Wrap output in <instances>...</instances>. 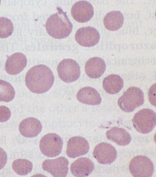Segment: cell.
<instances>
[{
    "mask_svg": "<svg viewBox=\"0 0 156 177\" xmlns=\"http://www.w3.org/2000/svg\"><path fill=\"white\" fill-rule=\"evenodd\" d=\"M54 77L48 66L39 64L30 68L25 76L26 86L31 92L37 94L45 93L53 86Z\"/></svg>",
    "mask_w": 156,
    "mask_h": 177,
    "instance_id": "cell-1",
    "label": "cell"
},
{
    "mask_svg": "<svg viewBox=\"0 0 156 177\" xmlns=\"http://www.w3.org/2000/svg\"><path fill=\"white\" fill-rule=\"evenodd\" d=\"M57 11L47 19L46 28L48 34L56 39H62L68 37L71 33L73 25L66 13L58 8Z\"/></svg>",
    "mask_w": 156,
    "mask_h": 177,
    "instance_id": "cell-2",
    "label": "cell"
},
{
    "mask_svg": "<svg viewBox=\"0 0 156 177\" xmlns=\"http://www.w3.org/2000/svg\"><path fill=\"white\" fill-rule=\"evenodd\" d=\"M144 102L143 91L135 86L129 87L118 100V104L123 111L129 113L142 106Z\"/></svg>",
    "mask_w": 156,
    "mask_h": 177,
    "instance_id": "cell-3",
    "label": "cell"
},
{
    "mask_svg": "<svg viewBox=\"0 0 156 177\" xmlns=\"http://www.w3.org/2000/svg\"><path fill=\"white\" fill-rule=\"evenodd\" d=\"M134 128L143 134L151 132L156 126V113L153 110L144 108L137 112L132 119Z\"/></svg>",
    "mask_w": 156,
    "mask_h": 177,
    "instance_id": "cell-4",
    "label": "cell"
},
{
    "mask_svg": "<svg viewBox=\"0 0 156 177\" xmlns=\"http://www.w3.org/2000/svg\"><path fill=\"white\" fill-rule=\"evenodd\" d=\"M63 146L62 139L58 134L49 133L43 136L39 142L42 153L49 157L58 156L61 152Z\"/></svg>",
    "mask_w": 156,
    "mask_h": 177,
    "instance_id": "cell-5",
    "label": "cell"
},
{
    "mask_svg": "<svg viewBox=\"0 0 156 177\" xmlns=\"http://www.w3.org/2000/svg\"><path fill=\"white\" fill-rule=\"evenodd\" d=\"M129 169L134 177H150L154 171L153 163L148 157L139 155L134 157L129 164Z\"/></svg>",
    "mask_w": 156,
    "mask_h": 177,
    "instance_id": "cell-6",
    "label": "cell"
},
{
    "mask_svg": "<svg viewBox=\"0 0 156 177\" xmlns=\"http://www.w3.org/2000/svg\"><path fill=\"white\" fill-rule=\"evenodd\" d=\"M57 70L60 78L67 83L77 80L81 74L79 65L75 60L70 58L61 61L58 65Z\"/></svg>",
    "mask_w": 156,
    "mask_h": 177,
    "instance_id": "cell-7",
    "label": "cell"
},
{
    "mask_svg": "<svg viewBox=\"0 0 156 177\" xmlns=\"http://www.w3.org/2000/svg\"><path fill=\"white\" fill-rule=\"evenodd\" d=\"M93 155L100 163L110 164L116 159L117 153L115 148L110 144L102 142L94 147Z\"/></svg>",
    "mask_w": 156,
    "mask_h": 177,
    "instance_id": "cell-8",
    "label": "cell"
},
{
    "mask_svg": "<svg viewBox=\"0 0 156 177\" xmlns=\"http://www.w3.org/2000/svg\"><path fill=\"white\" fill-rule=\"evenodd\" d=\"M69 163L67 159L61 156L54 159H47L42 164L43 169L53 177H66L67 175Z\"/></svg>",
    "mask_w": 156,
    "mask_h": 177,
    "instance_id": "cell-9",
    "label": "cell"
},
{
    "mask_svg": "<svg viewBox=\"0 0 156 177\" xmlns=\"http://www.w3.org/2000/svg\"><path fill=\"white\" fill-rule=\"evenodd\" d=\"M75 39L80 45L86 47L95 46L99 42L100 35L94 27L87 26L78 29L75 34Z\"/></svg>",
    "mask_w": 156,
    "mask_h": 177,
    "instance_id": "cell-10",
    "label": "cell"
},
{
    "mask_svg": "<svg viewBox=\"0 0 156 177\" xmlns=\"http://www.w3.org/2000/svg\"><path fill=\"white\" fill-rule=\"evenodd\" d=\"M71 15L77 22L84 23L89 21L94 14L92 5L85 0L77 2L72 6L71 10Z\"/></svg>",
    "mask_w": 156,
    "mask_h": 177,
    "instance_id": "cell-11",
    "label": "cell"
},
{
    "mask_svg": "<svg viewBox=\"0 0 156 177\" xmlns=\"http://www.w3.org/2000/svg\"><path fill=\"white\" fill-rule=\"evenodd\" d=\"M89 149L88 142L85 138L80 136H74L67 141L66 154L69 157L75 158L86 154Z\"/></svg>",
    "mask_w": 156,
    "mask_h": 177,
    "instance_id": "cell-12",
    "label": "cell"
},
{
    "mask_svg": "<svg viewBox=\"0 0 156 177\" xmlns=\"http://www.w3.org/2000/svg\"><path fill=\"white\" fill-rule=\"evenodd\" d=\"M27 63V58L24 54L16 53L8 57L5 64V70L9 74L16 75L23 70Z\"/></svg>",
    "mask_w": 156,
    "mask_h": 177,
    "instance_id": "cell-13",
    "label": "cell"
},
{
    "mask_svg": "<svg viewBox=\"0 0 156 177\" xmlns=\"http://www.w3.org/2000/svg\"><path fill=\"white\" fill-rule=\"evenodd\" d=\"M42 124L36 118L28 117L22 120L19 126L20 133L27 138H33L37 136L41 131Z\"/></svg>",
    "mask_w": 156,
    "mask_h": 177,
    "instance_id": "cell-14",
    "label": "cell"
},
{
    "mask_svg": "<svg viewBox=\"0 0 156 177\" xmlns=\"http://www.w3.org/2000/svg\"><path fill=\"white\" fill-rule=\"evenodd\" d=\"M94 168L93 162L89 158L85 157L78 158L70 166L72 174L76 177L88 176L92 173Z\"/></svg>",
    "mask_w": 156,
    "mask_h": 177,
    "instance_id": "cell-15",
    "label": "cell"
},
{
    "mask_svg": "<svg viewBox=\"0 0 156 177\" xmlns=\"http://www.w3.org/2000/svg\"><path fill=\"white\" fill-rule=\"evenodd\" d=\"M106 68L105 61L101 58L94 57L89 59L85 66V72L92 78H97L104 73Z\"/></svg>",
    "mask_w": 156,
    "mask_h": 177,
    "instance_id": "cell-16",
    "label": "cell"
},
{
    "mask_svg": "<svg viewBox=\"0 0 156 177\" xmlns=\"http://www.w3.org/2000/svg\"><path fill=\"white\" fill-rule=\"evenodd\" d=\"M76 98L80 102L90 105H98L102 101L99 93L95 89L90 86L80 89L77 93Z\"/></svg>",
    "mask_w": 156,
    "mask_h": 177,
    "instance_id": "cell-17",
    "label": "cell"
},
{
    "mask_svg": "<svg viewBox=\"0 0 156 177\" xmlns=\"http://www.w3.org/2000/svg\"><path fill=\"white\" fill-rule=\"evenodd\" d=\"M106 135L108 139L120 146L128 145L131 140L130 134L122 128L112 127L107 131Z\"/></svg>",
    "mask_w": 156,
    "mask_h": 177,
    "instance_id": "cell-18",
    "label": "cell"
},
{
    "mask_svg": "<svg viewBox=\"0 0 156 177\" xmlns=\"http://www.w3.org/2000/svg\"><path fill=\"white\" fill-rule=\"evenodd\" d=\"M124 82L119 75L111 74L105 77L102 82L103 89L108 93L114 95L118 93L122 88Z\"/></svg>",
    "mask_w": 156,
    "mask_h": 177,
    "instance_id": "cell-19",
    "label": "cell"
},
{
    "mask_svg": "<svg viewBox=\"0 0 156 177\" xmlns=\"http://www.w3.org/2000/svg\"><path fill=\"white\" fill-rule=\"evenodd\" d=\"M124 17L119 11H112L108 13L103 19V23L105 27L110 31H115L119 29L123 25Z\"/></svg>",
    "mask_w": 156,
    "mask_h": 177,
    "instance_id": "cell-20",
    "label": "cell"
},
{
    "mask_svg": "<svg viewBox=\"0 0 156 177\" xmlns=\"http://www.w3.org/2000/svg\"><path fill=\"white\" fill-rule=\"evenodd\" d=\"M12 167L13 170L17 174L20 175H25L31 172L33 168V164L27 159H19L13 161Z\"/></svg>",
    "mask_w": 156,
    "mask_h": 177,
    "instance_id": "cell-21",
    "label": "cell"
},
{
    "mask_svg": "<svg viewBox=\"0 0 156 177\" xmlns=\"http://www.w3.org/2000/svg\"><path fill=\"white\" fill-rule=\"evenodd\" d=\"M15 92L12 85L9 82L0 79V101L9 102L14 98Z\"/></svg>",
    "mask_w": 156,
    "mask_h": 177,
    "instance_id": "cell-22",
    "label": "cell"
},
{
    "mask_svg": "<svg viewBox=\"0 0 156 177\" xmlns=\"http://www.w3.org/2000/svg\"><path fill=\"white\" fill-rule=\"evenodd\" d=\"M14 29L13 23L8 18L0 17V38H6L12 34Z\"/></svg>",
    "mask_w": 156,
    "mask_h": 177,
    "instance_id": "cell-23",
    "label": "cell"
},
{
    "mask_svg": "<svg viewBox=\"0 0 156 177\" xmlns=\"http://www.w3.org/2000/svg\"><path fill=\"white\" fill-rule=\"evenodd\" d=\"M11 113L10 109L4 106H0V122L8 121L10 117Z\"/></svg>",
    "mask_w": 156,
    "mask_h": 177,
    "instance_id": "cell-24",
    "label": "cell"
},
{
    "mask_svg": "<svg viewBox=\"0 0 156 177\" xmlns=\"http://www.w3.org/2000/svg\"><path fill=\"white\" fill-rule=\"evenodd\" d=\"M148 95L150 103L156 107V83L152 84L150 87Z\"/></svg>",
    "mask_w": 156,
    "mask_h": 177,
    "instance_id": "cell-25",
    "label": "cell"
},
{
    "mask_svg": "<svg viewBox=\"0 0 156 177\" xmlns=\"http://www.w3.org/2000/svg\"><path fill=\"white\" fill-rule=\"evenodd\" d=\"M7 160V154L5 151L0 147V170L5 166Z\"/></svg>",
    "mask_w": 156,
    "mask_h": 177,
    "instance_id": "cell-26",
    "label": "cell"
},
{
    "mask_svg": "<svg viewBox=\"0 0 156 177\" xmlns=\"http://www.w3.org/2000/svg\"><path fill=\"white\" fill-rule=\"evenodd\" d=\"M1 1L0 0V4H1Z\"/></svg>",
    "mask_w": 156,
    "mask_h": 177,
    "instance_id": "cell-27",
    "label": "cell"
}]
</instances>
